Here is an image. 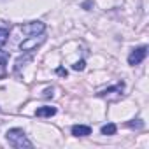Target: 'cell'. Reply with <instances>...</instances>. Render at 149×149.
<instances>
[{"label": "cell", "mask_w": 149, "mask_h": 149, "mask_svg": "<svg viewBox=\"0 0 149 149\" xmlns=\"http://www.w3.org/2000/svg\"><path fill=\"white\" fill-rule=\"evenodd\" d=\"M53 91H54L53 88H47V90L44 91V98H49V97H53Z\"/></svg>", "instance_id": "cell-13"}, {"label": "cell", "mask_w": 149, "mask_h": 149, "mask_svg": "<svg viewBox=\"0 0 149 149\" xmlns=\"http://www.w3.org/2000/svg\"><path fill=\"white\" fill-rule=\"evenodd\" d=\"M123 90H125V83H118L116 86H111V88H105V90H100L97 93V97L100 98H109V100H118L123 97Z\"/></svg>", "instance_id": "cell-2"}, {"label": "cell", "mask_w": 149, "mask_h": 149, "mask_svg": "<svg viewBox=\"0 0 149 149\" xmlns=\"http://www.w3.org/2000/svg\"><path fill=\"white\" fill-rule=\"evenodd\" d=\"M128 126H130V128H137V130H140V128H144V123H142V119H133V121L128 123Z\"/></svg>", "instance_id": "cell-11"}, {"label": "cell", "mask_w": 149, "mask_h": 149, "mask_svg": "<svg viewBox=\"0 0 149 149\" xmlns=\"http://www.w3.org/2000/svg\"><path fill=\"white\" fill-rule=\"evenodd\" d=\"M44 30H46V25H44L42 21H32V23H26V25L21 26V32L26 33L28 37H32V35H40V33H44Z\"/></svg>", "instance_id": "cell-4"}, {"label": "cell", "mask_w": 149, "mask_h": 149, "mask_svg": "<svg viewBox=\"0 0 149 149\" xmlns=\"http://www.w3.org/2000/svg\"><path fill=\"white\" fill-rule=\"evenodd\" d=\"M6 139H7V142H9L13 147H18V149L32 147V142L26 139V135H25V132H23L21 128H11V130H7Z\"/></svg>", "instance_id": "cell-1"}, {"label": "cell", "mask_w": 149, "mask_h": 149, "mask_svg": "<svg viewBox=\"0 0 149 149\" xmlns=\"http://www.w3.org/2000/svg\"><path fill=\"white\" fill-rule=\"evenodd\" d=\"M54 114H56V107H51V105H44V107H39L35 111L37 118H51Z\"/></svg>", "instance_id": "cell-7"}, {"label": "cell", "mask_w": 149, "mask_h": 149, "mask_svg": "<svg viewBox=\"0 0 149 149\" xmlns=\"http://www.w3.org/2000/svg\"><path fill=\"white\" fill-rule=\"evenodd\" d=\"M84 67H86V61H84V60H79V61H76V63L72 65V68H74V70H77V72L84 70Z\"/></svg>", "instance_id": "cell-12"}, {"label": "cell", "mask_w": 149, "mask_h": 149, "mask_svg": "<svg viewBox=\"0 0 149 149\" xmlns=\"http://www.w3.org/2000/svg\"><path fill=\"white\" fill-rule=\"evenodd\" d=\"M7 61H9V53H6V51L0 49V77H4V74H6Z\"/></svg>", "instance_id": "cell-8"}, {"label": "cell", "mask_w": 149, "mask_h": 149, "mask_svg": "<svg viewBox=\"0 0 149 149\" xmlns=\"http://www.w3.org/2000/svg\"><path fill=\"white\" fill-rule=\"evenodd\" d=\"M7 39H9V30L7 28H0V46L6 44Z\"/></svg>", "instance_id": "cell-10"}, {"label": "cell", "mask_w": 149, "mask_h": 149, "mask_svg": "<svg viewBox=\"0 0 149 149\" xmlns=\"http://www.w3.org/2000/svg\"><path fill=\"white\" fill-rule=\"evenodd\" d=\"M146 56H147V46H140V47H135L130 54H128V63L130 65H139V63H142L144 60H146Z\"/></svg>", "instance_id": "cell-5"}, {"label": "cell", "mask_w": 149, "mask_h": 149, "mask_svg": "<svg viewBox=\"0 0 149 149\" xmlns=\"http://www.w3.org/2000/svg\"><path fill=\"white\" fill-rule=\"evenodd\" d=\"M72 135L74 137H88V135H91V126H88V125H74L72 126Z\"/></svg>", "instance_id": "cell-6"}, {"label": "cell", "mask_w": 149, "mask_h": 149, "mask_svg": "<svg viewBox=\"0 0 149 149\" xmlns=\"http://www.w3.org/2000/svg\"><path fill=\"white\" fill-rule=\"evenodd\" d=\"M116 130H118V126L114 125V123H107V125H104L102 126V135H114L116 133Z\"/></svg>", "instance_id": "cell-9"}, {"label": "cell", "mask_w": 149, "mask_h": 149, "mask_svg": "<svg viewBox=\"0 0 149 149\" xmlns=\"http://www.w3.org/2000/svg\"><path fill=\"white\" fill-rule=\"evenodd\" d=\"M44 40H46V37L40 33V35H32V37H28V39H25L21 44H19V49L23 51V53H32L35 47H39L40 44H44Z\"/></svg>", "instance_id": "cell-3"}, {"label": "cell", "mask_w": 149, "mask_h": 149, "mask_svg": "<svg viewBox=\"0 0 149 149\" xmlns=\"http://www.w3.org/2000/svg\"><path fill=\"white\" fill-rule=\"evenodd\" d=\"M56 74H58V76H65V77H67V70H65V68H61V67H58V68H56Z\"/></svg>", "instance_id": "cell-14"}]
</instances>
